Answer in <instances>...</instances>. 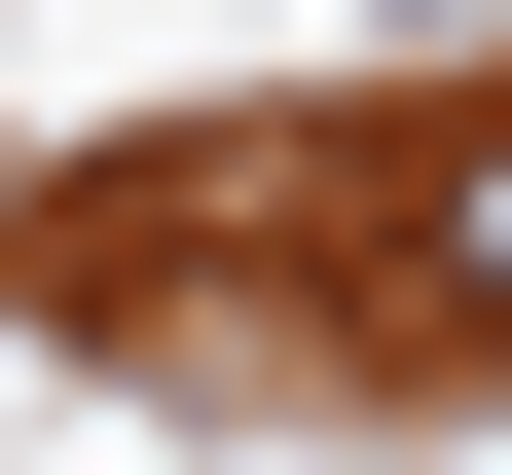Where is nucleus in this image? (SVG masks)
<instances>
[{"label": "nucleus", "instance_id": "1", "mask_svg": "<svg viewBox=\"0 0 512 475\" xmlns=\"http://www.w3.org/2000/svg\"><path fill=\"white\" fill-rule=\"evenodd\" d=\"M403 329H476V366H512V110H476V147H403Z\"/></svg>", "mask_w": 512, "mask_h": 475}]
</instances>
